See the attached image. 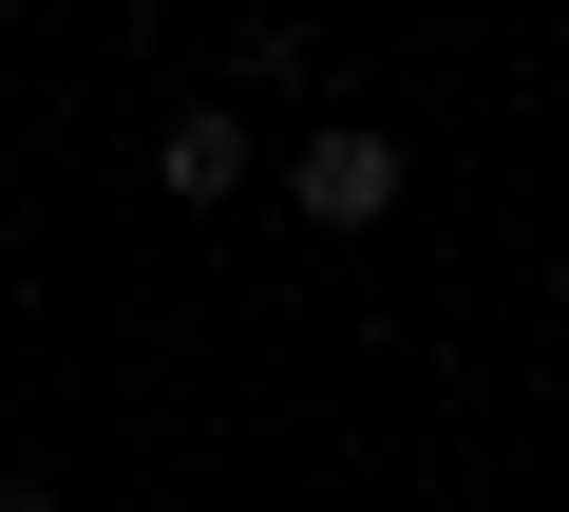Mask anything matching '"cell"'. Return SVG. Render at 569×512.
<instances>
[{"instance_id":"3","label":"cell","mask_w":569,"mask_h":512,"mask_svg":"<svg viewBox=\"0 0 569 512\" xmlns=\"http://www.w3.org/2000/svg\"><path fill=\"white\" fill-rule=\"evenodd\" d=\"M0 512H58V493H39V474H0Z\"/></svg>"},{"instance_id":"1","label":"cell","mask_w":569,"mask_h":512,"mask_svg":"<svg viewBox=\"0 0 569 512\" xmlns=\"http://www.w3.org/2000/svg\"><path fill=\"white\" fill-rule=\"evenodd\" d=\"M399 190H418V152H399L380 114H323L305 152H284V209H305L323 247H361V228H399Z\"/></svg>"},{"instance_id":"4","label":"cell","mask_w":569,"mask_h":512,"mask_svg":"<svg viewBox=\"0 0 569 512\" xmlns=\"http://www.w3.org/2000/svg\"><path fill=\"white\" fill-rule=\"evenodd\" d=\"M550 304H569V228H550Z\"/></svg>"},{"instance_id":"2","label":"cell","mask_w":569,"mask_h":512,"mask_svg":"<svg viewBox=\"0 0 569 512\" xmlns=\"http://www.w3.org/2000/svg\"><path fill=\"white\" fill-rule=\"evenodd\" d=\"M247 171H266V152H247L228 96H171V114H152V190H171V209H228Z\"/></svg>"}]
</instances>
